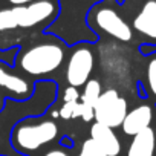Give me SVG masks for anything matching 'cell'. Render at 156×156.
<instances>
[{
    "instance_id": "cell-1",
    "label": "cell",
    "mask_w": 156,
    "mask_h": 156,
    "mask_svg": "<svg viewBox=\"0 0 156 156\" xmlns=\"http://www.w3.org/2000/svg\"><path fill=\"white\" fill-rule=\"evenodd\" d=\"M63 60L64 52L58 44L44 43L23 52V55L20 57V66L31 75H44L58 69Z\"/></svg>"
},
{
    "instance_id": "cell-2",
    "label": "cell",
    "mask_w": 156,
    "mask_h": 156,
    "mask_svg": "<svg viewBox=\"0 0 156 156\" xmlns=\"http://www.w3.org/2000/svg\"><path fill=\"white\" fill-rule=\"evenodd\" d=\"M127 115V101L118 95L116 90L109 89L101 92L100 98L94 106V119L110 129L122 124Z\"/></svg>"
},
{
    "instance_id": "cell-3",
    "label": "cell",
    "mask_w": 156,
    "mask_h": 156,
    "mask_svg": "<svg viewBox=\"0 0 156 156\" xmlns=\"http://www.w3.org/2000/svg\"><path fill=\"white\" fill-rule=\"evenodd\" d=\"M58 127L54 121L22 126L16 132V142L23 150H35L57 138Z\"/></svg>"
},
{
    "instance_id": "cell-4",
    "label": "cell",
    "mask_w": 156,
    "mask_h": 156,
    "mask_svg": "<svg viewBox=\"0 0 156 156\" xmlns=\"http://www.w3.org/2000/svg\"><path fill=\"white\" fill-rule=\"evenodd\" d=\"M55 11H57L55 3L51 2V0H34V2H31L28 5L12 8L17 26H20V28L35 26V25L51 19L55 14Z\"/></svg>"
},
{
    "instance_id": "cell-5",
    "label": "cell",
    "mask_w": 156,
    "mask_h": 156,
    "mask_svg": "<svg viewBox=\"0 0 156 156\" xmlns=\"http://www.w3.org/2000/svg\"><path fill=\"white\" fill-rule=\"evenodd\" d=\"M92 69H94V54L90 52V49L87 48L76 49L69 58L66 69V78L69 86L73 87L84 86V83L89 80Z\"/></svg>"
},
{
    "instance_id": "cell-6",
    "label": "cell",
    "mask_w": 156,
    "mask_h": 156,
    "mask_svg": "<svg viewBox=\"0 0 156 156\" xmlns=\"http://www.w3.org/2000/svg\"><path fill=\"white\" fill-rule=\"evenodd\" d=\"M97 25L100 26V29L121 41H129L132 38L130 26L110 8H103L97 12Z\"/></svg>"
},
{
    "instance_id": "cell-7",
    "label": "cell",
    "mask_w": 156,
    "mask_h": 156,
    "mask_svg": "<svg viewBox=\"0 0 156 156\" xmlns=\"http://www.w3.org/2000/svg\"><path fill=\"white\" fill-rule=\"evenodd\" d=\"M90 138L101 147V150L106 153V156H118L121 151V144L119 139L116 138L115 132L100 122H95L90 127Z\"/></svg>"
},
{
    "instance_id": "cell-8",
    "label": "cell",
    "mask_w": 156,
    "mask_h": 156,
    "mask_svg": "<svg viewBox=\"0 0 156 156\" xmlns=\"http://www.w3.org/2000/svg\"><path fill=\"white\" fill-rule=\"evenodd\" d=\"M150 122H151V109L148 106H139L126 115L121 126L126 135L135 136L136 133L150 127Z\"/></svg>"
},
{
    "instance_id": "cell-9",
    "label": "cell",
    "mask_w": 156,
    "mask_h": 156,
    "mask_svg": "<svg viewBox=\"0 0 156 156\" xmlns=\"http://www.w3.org/2000/svg\"><path fill=\"white\" fill-rule=\"evenodd\" d=\"M133 26L138 32L144 34L148 38L156 40V2L148 0L142 6L139 14L133 20Z\"/></svg>"
},
{
    "instance_id": "cell-10",
    "label": "cell",
    "mask_w": 156,
    "mask_h": 156,
    "mask_svg": "<svg viewBox=\"0 0 156 156\" xmlns=\"http://www.w3.org/2000/svg\"><path fill=\"white\" fill-rule=\"evenodd\" d=\"M154 142H156L154 132H153V129L147 127L133 136V141L129 147L127 156H153Z\"/></svg>"
},
{
    "instance_id": "cell-11",
    "label": "cell",
    "mask_w": 156,
    "mask_h": 156,
    "mask_svg": "<svg viewBox=\"0 0 156 156\" xmlns=\"http://www.w3.org/2000/svg\"><path fill=\"white\" fill-rule=\"evenodd\" d=\"M0 86L5 87L9 92L17 94V95H26L31 90L26 80H23V78H20L17 75L8 73L5 69H0Z\"/></svg>"
},
{
    "instance_id": "cell-12",
    "label": "cell",
    "mask_w": 156,
    "mask_h": 156,
    "mask_svg": "<svg viewBox=\"0 0 156 156\" xmlns=\"http://www.w3.org/2000/svg\"><path fill=\"white\" fill-rule=\"evenodd\" d=\"M101 95V84L97 80H87L86 81V87H84V94L80 95L81 97V103L89 104V106H95L97 100Z\"/></svg>"
},
{
    "instance_id": "cell-13",
    "label": "cell",
    "mask_w": 156,
    "mask_h": 156,
    "mask_svg": "<svg viewBox=\"0 0 156 156\" xmlns=\"http://www.w3.org/2000/svg\"><path fill=\"white\" fill-rule=\"evenodd\" d=\"M81 115V103L72 101V103H64L63 107L60 109V116L63 119H73Z\"/></svg>"
},
{
    "instance_id": "cell-14",
    "label": "cell",
    "mask_w": 156,
    "mask_h": 156,
    "mask_svg": "<svg viewBox=\"0 0 156 156\" xmlns=\"http://www.w3.org/2000/svg\"><path fill=\"white\" fill-rule=\"evenodd\" d=\"M78 156H106V153L101 150V147L90 138L86 139L81 145V150L78 153Z\"/></svg>"
},
{
    "instance_id": "cell-15",
    "label": "cell",
    "mask_w": 156,
    "mask_h": 156,
    "mask_svg": "<svg viewBox=\"0 0 156 156\" xmlns=\"http://www.w3.org/2000/svg\"><path fill=\"white\" fill-rule=\"evenodd\" d=\"M17 28V22L14 17L12 9H3L0 11V31H6V29H14Z\"/></svg>"
},
{
    "instance_id": "cell-16",
    "label": "cell",
    "mask_w": 156,
    "mask_h": 156,
    "mask_svg": "<svg viewBox=\"0 0 156 156\" xmlns=\"http://www.w3.org/2000/svg\"><path fill=\"white\" fill-rule=\"evenodd\" d=\"M147 78H148V86H150L151 92L156 95V58H153V60L148 63Z\"/></svg>"
},
{
    "instance_id": "cell-17",
    "label": "cell",
    "mask_w": 156,
    "mask_h": 156,
    "mask_svg": "<svg viewBox=\"0 0 156 156\" xmlns=\"http://www.w3.org/2000/svg\"><path fill=\"white\" fill-rule=\"evenodd\" d=\"M78 98H80V94H78L76 87H73V86H69V87H67V89L64 90V97H63L64 103H72V101H78Z\"/></svg>"
},
{
    "instance_id": "cell-18",
    "label": "cell",
    "mask_w": 156,
    "mask_h": 156,
    "mask_svg": "<svg viewBox=\"0 0 156 156\" xmlns=\"http://www.w3.org/2000/svg\"><path fill=\"white\" fill-rule=\"evenodd\" d=\"M80 118H83L84 121H90V119H94V107L89 106V104L81 103V115H80Z\"/></svg>"
},
{
    "instance_id": "cell-19",
    "label": "cell",
    "mask_w": 156,
    "mask_h": 156,
    "mask_svg": "<svg viewBox=\"0 0 156 156\" xmlns=\"http://www.w3.org/2000/svg\"><path fill=\"white\" fill-rule=\"evenodd\" d=\"M9 3H12L14 6H23V5H28L31 2H34V0H8Z\"/></svg>"
},
{
    "instance_id": "cell-20",
    "label": "cell",
    "mask_w": 156,
    "mask_h": 156,
    "mask_svg": "<svg viewBox=\"0 0 156 156\" xmlns=\"http://www.w3.org/2000/svg\"><path fill=\"white\" fill-rule=\"evenodd\" d=\"M44 156H67L64 151H61V150H51V151H48Z\"/></svg>"
}]
</instances>
